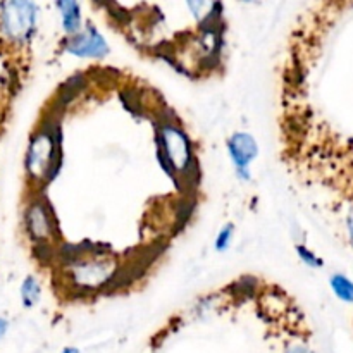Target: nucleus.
<instances>
[{
    "mask_svg": "<svg viewBox=\"0 0 353 353\" xmlns=\"http://www.w3.org/2000/svg\"><path fill=\"white\" fill-rule=\"evenodd\" d=\"M37 7L31 2L2 3L3 33L16 41H26L34 31Z\"/></svg>",
    "mask_w": 353,
    "mask_h": 353,
    "instance_id": "obj_1",
    "label": "nucleus"
},
{
    "mask_svg": "<svg viewBox=\"0 0 353 353\" xmlns=\"http://www.w3.org/2000/svg\"><path fill=\"white\" fill-rule=\"evenodd\" d=\"M161 141V154H164L168 171H185L192 161V152H190L188 138L183 134V131L171 124H165L162 128Z\"/></svg>",
    "mask_w": 353,
    "mask_h": 353,
    "instance_id": "obj_2",
    "label": "nucleus"
},
{
    "mask_svg": "<svg viewBox=\"0 0 353 353\" xmlns=\"http://www.w3.org/2000/svg\"><path fill=\"white\" fill-rule=\"evenodd\" d=\"M57 141V138L52 133H47V131L31 141L30 152H28V171L31 174L38 178V176L52 174L54 172V165L59 168Z\"/></svg>",
    "mask_w": 353,
    "mask_h": 353,
    "instance_id": "obj_3",
    "label": "nucleus"
},
{
    "mask_svg": "<svg viewBox=\"0 0 353 353\" xmlns=\"http://www.w3.org/2000/svg\"><path fill=\"white\" fill-rule=\"evenodd\" d=\"M228 152L233 161L234 171L243 181L250 179V164L259 155V145L252 134L238 131L228 140Z\"/></svg>",
    "mask_w": 353,
    "mask_h": 353,
    "instance_id": "obj_4",
    "label": "nucleus"
},
{
    "mask_svg": "<svg viewBox=\"0 0 353 353\" xmlns=\"http://www.w3.org/2000/svg\"><path fill=\"white\" fill-rule=\"evenodd\" d=\"M68 52L76 57H103L109 52V47L102 34L93 26H88L69 41Z\"/></svg>",
    "mask_w": 353,
    "mask_h": 353,
    "instance_id": "obj_5",
    "label": "nucleus"
},
{
    "mask_svg": "<svg viewBox=\"0 0 353 353\" xmlns=\"http://www.w3.org/2000/svg\"><path fill=\"white\" fill-rule=\"evenodd\" d=\"M26 224L31 236L37 240H45L52 233V221L48 217L47 209L41 203H34L26 214Z\"/></svg>",
    "mask_w": 353,
    "mask_h": 353,
    "instance_id": "obj_6",
    "label": "nucleus"
},
{
    "mask_svg": "<svg viewBox=\"0 0 353 353\" xmlns=\"http://www.w3.org/2000/svg\"><path fill=\"white\" fill-rule=\"evenodd\" d=\"M57 7L61 9L62 26L68 34L81 33V9L76 2H59Z\"/></svg>",
    "mask_w": 353,
    "mask_h": 353,
    "instance_id": "obj_7",
    "label": "nucleus"
},
{
    "mask_svg": "<svg viewBox=\"0 0 353 353\" xmlns=\"http://www.w3.org/2000/svg\"><path fill=\"white\" fill-rule=\"evenodd\" d=\"M330 285L338 299L343 300V302L353 303V283L350 281V279L345 278L343 274H334V276H331Z\"/></svg>",
    "mask_w": 353,
    "mask_h": 353,
    "instance_id": "obj_8",
    "label": "nucleus"
},
{
    "mask_svg": "<svg viewBox=\"0 0 353 353\" xmlns=\"http://www.w3.org/2000/svg\"><path fill=\"white\" fill-rule=\"evenodd\" d=\"M40 295H41V290L37 279L31 278V276L24 279L23 286H21V299H23L24 307L37 305L38 300H40Z\"/></svg>",
    "mask_w": 353,
    "mask_h": 353,
    "instance_id": "obj_9",
    "label": "nucleus"
},
{
    "mask_svg": "<svg viewBox=\"0 0 353 353\" xmlns=\"http://www.w3.org/2000/svg\"><path fill=\"white\" fill-rule=\"evenodd\" d=\"M295 252L296 255H299L300 261H302L305 265H309V268H323V259L317 257L314 252H310L309 248L303 247V245H296Z\"/></svg>",
    "mask_w": 353,
    "mask_h": 353,
    "instance_id": "obj_10",
    "label": "nucleus"
},
{
    "mask_svg": "<svg viewBox=\"0 0 353 353\" xmlns=\"http://www.w3.org/2000/svg\"><path fill=\"white\" fill-rule=\"evenodd\" d=\"M233 233H234V228L231 226V224H228V226H224L223 230L219 231V234H217L216 243H214V247H216V250H219V252L226 250V248L230 247L231 240H233Z\"/></svg>",
    "mask_w": 353,
    "mask_h": 353,
    "instance_id": "obj_11",
    "label": "nucleus"
},
{
    "mask_svg": "<svg viewBox=\"0 0 353 353\" xmlns=\"http://www.w3.org/2000/svg\"><path fill=\"white\" fill-rule=\"evenodd\" d=\"M286 353H312L309 350L307 347H303V345H293V347H290Z\"/></svg>",
    "mask_w": 353,
    "mask_h": 353,
    "instance_id": "obj_12",
    "label": "nucleus"
},
{
    "mask_svg": "<svg viewBox=\"0 0 353 353\" xmlns=\"http://www.w3.org/2000/svg\"><path fill=\"white\" fill-rule=\"evenodd\" d=\"M7 327H9V324H7L6 319H0V338L3 336V334L7 333Z\"/></svg>",
    "mask_w": 353,
    "mask_h": 353,
    "instance_id": "obj_13",
    "label": "nucleus"
},
{
    "mask_svg": "<svg viewBox=\"0 0 353 353\" xmlns=\"http://www.w3.org/2000/svg\"><path fill=\"white\" fill-rule=\"evenodd\" d=\"M348 230H350V236L353 240V209H352L350 216H348Z\"/></svg>",
    "mask_w": 353,
    "mask_h": 353,
    "instance_id": "obj_14",
    "label": "nucleus"
},
{
    "mask_svg": "<svg viewBox=\"0 0 353 353\" xmlns=\"http://www.w3.org/2000/svg\"><path fill=\"white\" fill-rule=\"evenodd\" d=\"M61 353H79V350H78V348L69 347V348H64V350H62Z\"/></svg>",
    "mask_w": 353,
    "mask_h": 353,
    "instance_id": "obj_15",
    "label": "nucleus"
}]
</instances>
